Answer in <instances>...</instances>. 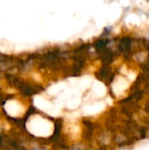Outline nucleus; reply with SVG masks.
Masks as SVG:
<instances>
[{
  "label": "nucleus",
  "mask_w": 149,
  "mask_h": 150,
  "mask_svg": "<svg viewBox=\"0 0 149 150\" xmlns=\"http://www.w3.org/2000/svg\"><path fill=\"white\" fill-rule=\"evenodd\" d=\"M133 45V40L130 37H123L119 44V50L124 54V55H129L132 52Z\"/></svg>",
  "instance_id": "f257e3e1"
},
{
  "label": "nucleus",
  "mask_w": 149,
  "mask_h": 150,
  "mask_svg": "<svg viewBox=\"0 0 149 150\" xmlns=\"http://www.w3.org/2000/svg\"><path fill=\"white\" fill-rule=\"evenodd\" d=\"M83 126H84V130H83V137L86 141H90L92 139V136L95 132V125L93 122L88 120H83Z\"/></svg>",
  "instance_id": "f03ea898"
},
{
  "label": "nucleus",
  "mask_w": 149,
  "mask_h": 150,
  "mask_svg": "<svg viewBox=\"0 0 149 150\" xmlns=\"http://www.w3.org/2000/svg\"><path fill=\"white\" fill-rule=\"evenodd\" d=\"M107 44H108V40H98V41H97L95 43V47H96V48L97 50L102 52V51H104L105 49Z\"/></svg>",
  "instance_id": "7ed1b4c3"
}]
</instances>
